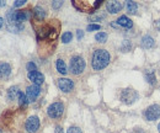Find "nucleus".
I'll return each instance as SVG.
<instances>
[{
  "label": "nucleus",
  "mask_w": 160,
  "mask_h": 133,
  "mask_svg": "<svg viewBox=\"0 0 160 133\" xmlns=\"http://www.w3.org/2000/svg\"><path fill=\"white\" fill-rule=\"evenodd\" d=\"M110 53L106 49H96L92 54L91 67L94 70H101L106 68L110 63Z\"/></svg>",
  "instance_id": "f257e3e1"
},
{
  "label": "nucleus",
  "mask_w": 160,
  "mask_h": 133,
  "mask_svg": "<svg viewBox=\"0 0 160 133\" xmlns=\"http://www.w3.org/2000/svg\"><path fill=\"white\" fill-rule=\"evenodd\" d=\"M85 65H86V63H85L84 58L80 57V56H75V57H73L70 59L69 70H70L72 74L79 75V74H81L85 70Z\"/></svg>",
  "instance_id": "f03ea898"
},
{
  "label": "nucleus",
  "mask_w": 160,
  "mask_h": 133,
  "mask_svg": "<svg viewBox=\"0 0 160 133\" xmlns=\"http://www.w3.org/2000/svg\"><path fill=\"white\" fill-rule=\"evenodd\" d=\"M120 99L122 102L127 104V105H131L133 104L134 101L138 100V93L131 88H127V89H123L120 94Z\"/></svg>",
  "instance_id": "7ed1b4c3"
},
{
  "label": "nucleus",
  "mask_w": 160,
  "mask_h": 133,
  "mask_svg": "<svg viewBox=\"0 0 160 133\" xmlns=\"http://www.w3.org/2000/svg\"><path fill=\"white\" fill-rule=\"evenodd\" d=\"M64 112V105L62 102H53L48 106L47 109V114L51 118H59Z\"/></svg>",
  "instance_id": "20e7f679"
},
{
  "label": "nucleus",
  "mask_w": 160,
  "mask_h": 133,
  "mask_svg": "<svg viewBox=\"0 0 160 133\" xmlns=\"http://www.w3.org/2000/svg\"><path fill=\"white\" fill-rule=\"evenodd\" d=\"M144 116H145V118H147L148 121H154V120L159 118L160 117V106L159 105H157V104L150 105V106L145 110Z\"/></svg>",
  "instance_id": "39448f33"
},
{
  "label": "nucleus",
  "mask_w": 160,
  "mask_h": 133,
  "mask_svg": "<svg viewBox=\"0 0 160 133\" xmlns=\"http://www.w3.org/2000/svg\"><path fill=\"white\" fill-rule=\"evenodd\" d=\"M25 127H26V131L28 133L37 132L38 128H40V118H38L37 116H31V117H28V120L26 121Z\"/></svg>",
  "instance_id": "423d86ee"
},
{
  "label": "nucleus",
  "mask_w": 160,
  "mask_h": 133,
  "mask_svg": "<svg viewBox=\"0 0 160 133\" xmlns=\"http://www.w3.org/2000/svg\"><path fill=\"white\" fill-rule=\"evenodd\" d=\"M58 86L62 91L69 93L74 89V83H73V80H70L68 78H60L58 79Z\"/></svg>",
  "instance_id": "0eeeda50"
},
{
  "label": "nucleus",
  "mask_w": 160,
  "mask_h": 133,
  "mask_svg": "<svg viewBox=\"0 0 160 133\" xmlns=\"http://www.w3.org/2000/svg\"><path fill=\"white\" fill-rule=\"evenodd\" d=\"M40 94H41V89L38 85H31L26 90V96H27V100L28 101H35L38 97Z\"/></svg>",
  "instance_id": "6e6552de"
},
{
  "label": "nucleus",
  "mask_w": 160,
  "mask_h": 133,
  "mask_svg": "<svg viewBox=\"0 0 160 133\" xmlns=\"http://www.w3.org/2000/svg\"><path fill=\"white\" fill-rule=\"evenodd\" d=\"M123 8V4L121 1H108L106 4V9L110 14H117L120 13Z\"/></svg>",
  "instance_id": "1a4fd4ad"
},
{
  "label": "nucleus",
  "mask_w": 160,
  "mask_h": 133,
  "mask_svg": "<svg viewBox=\"0 0 160 133\" xmlns=\"http://www.w3.org/2000/svg\"><path fill=\"white\" fill-rule=\"evenodd\" d=\"M28 79L33 83V85H38V86L44 81V76H43V74H42L41 72H38V70H35V72L28 73Z\"/></svg>",
  "instance_id": "9d476101"
},
{
  "label": "nucleus",
  "mask_w": 160,
  "mask_h": 133,
  "mask_svg": "<svg viewBox=\"0 0 160 133\" xmlns=\"http://www.w3.org/2000/svg\"><path fill=\"white\" fill-rule=\"evenodd\" d=\"M11 74V67L8 63H0V78L6 79Z\"/></svg>",
  "instance_id": "9b49d317"
},
{
  "label": "nucleus",
  "mask_w": 160,
  "mask_h": 133,
  "mask_svg": "<svg viewBox=\"0 0 160 133\" xmlns=\"http://www.w3.org/2000/svg\"><path fill=\"white\" fill-rule=\"evenodd\" d=\"M33 16H35V20H36V21L42 22L43 20L46 19V11H44V9L41 8V6H36V8L33 9Z\"/></svg>",
  "instance_id": "f8f14e48"
},
{
  "label": "nucleus",
  "mask_w": 160,
  "mask_h": 133,
  "mask_svg": "<svg viewBox=\"0 0 160 133\" xmlns=\"http://www.w3.org/2000/svg\"><path fill=\"white\" fill-rule=\"evenodd\" d=\"M117 23H118L120 26H122V27H126V28H132V27H133V22H132V20L129 19V18H127L126 15H123V16L118 18Z\"/></svg>",
  "instance_id": "ddd939ff"
},
{
  "label": "nucleus",
  "mask_w": 160,
  "mask_h": 133,
  "mask_svg": "<svg viewBox=\"0 0 160 133\" xmlns=\"http://www.w3.org/2000/svg\"><path fill=\"white\" fill-rule=\"evenodd\" d=\"M154 43H155L154 38L152 36H149V35H147V36H144L142 38V47L143 48H152L154 46Z\"/></svg>",
  "instance_id": "4468645a"
},
{
  "label": "nucleus",
  "mask_w": 160,
  "mask_h": 133,
  "mask_svg": "<svg viewBox=\"0 0 160 133\" xmlns=\"http://www.w3.org/2000/svg\"><path fill=\"white\" fill-rule=\"evenodd\" d=\"M20 93L21 91L19 90L18 86H12V88H10L9 91H8V97H9V100H18Z\"/></svg>",
  "instance_id": "2eb2a0df"
},
{
  "label": "nucleus",
  "mask_w": 160,
  "mask_h": 133,
  "mask_svg": "<svg viewBox=\"0 0 160 133\" xmlns=\"http://www.w3.org/2000/svg\"><path fill=\"white\" fill-rule=\"evenodd\" d=\"M56 68H57V70L59 72L60 74H67V65H65V63H64V60L63 59H57V62H56Z\"/></svg>",
  "instance_id": "dca6fc26"
},
{
  "label": "nucleus",
  "mask_w": 160,
  "mask_h": 133,
  "mask_svg": "<svg viewBox=\"0 0 160 133\" xmlns=\"http://www.w3.org/2000/svg\"><path fill=\"white\" fill-rule=\"evenodd\" d=\"M145 79H147V81L149 83V84H155V81H157V78H155V73H154V70H147L145 72Z\"/></svg>",
  "instance_id": "f3484780"
},
{
  "label": "nucleus",
  "mask_w": 160,
  "mask_h": 133,
  "mask_svg": "<svg viewBox=\"0 0 160 133\" xmlns=\"http://www.w3.org/2000/svg\"><path fill=\"white\" fill-rule=\"evenodd\" d=\"M126 8H127L128 13L136 14V11H137V9H138V5H137L134 1H127V3H126Z\"/></svg>",
  "instance_id": "a211bd4d"
},
{
  "label": "nucleus",
  "mask_w": 160,
  "mask_h": 133,
  "mask_svg": "<svg viewBox=\"0 0 160 133\" xmlns=\"http://www.w3.org/2000/svg\"><path fill=\"white\" fill-rule=\"evenodd\" d=\"M72 39H73V33H72V32L67 31V32H64V33H63V36H62V41H63V43H69Z\"/></svg>",
  "instance_id": "6ab92c4d"
},
{
  "label": "nucleus",
  "mask_w": 160,
  "mask_h": 133,
  "mask_svg": "<svg viewBox=\"0 0 160 133\" xmlns=\"http://www.w3.org/2000/svg\"><path fill=\"white\" fill-rule=\"evenodd\" d=\"M95 39H96L98 42H100V43H103V42H106V39H107V33H105V32H99V33H96Z\"/></svg>",
  "instance_id": "aec40b11"
},
{
  "label": "nucleus",
  "mask_w": 160,
  "mask_h": 133,
  "mask_svg": "<svg viewBox=\"0 0 160 133\" xmlns=\"http://www.w3.org/2000/svg\"><path fill=\"white\" fill-rule=\"evenodd\" d=\"M19 102H20L21 106H26L27 105V102H28V100H27V96L26 94H23V93H20V95H19Z\"/></svg>",
  "instance_id": "412c9836"
},
{
  "label": "nucleus",
  "mask_w": 160,
  "mask_h": 133,
  "mask_svg": "<svg viewBox=\"0 0 160 133\" xmlns=\"http://www.w3.org/2000/svg\"><path fill=\"white\" fill-rule=\"evenodd\" d=\"M129 49H131V42L126 39V41L123 42V44H122V51H123V52H128Z\"/></svg>",
  "instance_id": "4be33fe9"
},
{
  "label": "nucleus",
  "mask_w": 160,
  "mask_h": 133,
  "mask_svg": "<svg viewBox=\"0 0 160 133\" xmlns=\"http://www.w3.org/2000/svg\"><path fill=\"white\" fill-rule=\"evenodd\" d=\"M26 68H27V70H30V73H31V72H35V70H37V67H36V64H35L33 62H30V63H27Z\"/></svg>",
  "instance_id": "5701e85b"
},
{
  "label": "nucleus",
  "mask_w": 160,
  "mask_h": 133,
  "mask_svg": "<svg viewBox=\"0 0 160 133\" xmlns=\"http://www.w3.org/2000/svg\"><path fill=\"white\" fill-rule=\"evenodd\" d=\"M101 26L100 25H98V23H91V25H89L88 26V31H96V30H100Z\"/></svg>",
  "instance_id": "b1692460"
},
{
  "label": "nucleus",
  "mask_w": 160,
  "mask_h": 133,
  "mask_svg": "<svg viewBox=\"0 0 160 133\" xmlns=\"http://www.w3.org/2000/svg\"><path fill=\"white\" fill-rule=\"evenodd\" d=\"M67 133H82V132H81V130H80L79 127L72 126V127H69V128H68V131H67Z\"/></svg>",
  "instance_id": "393cba45"
},
{
  "label": "nucleus",
  "mask_w": 160,
  "mask_h": 133,
  "mask_svg": "<svg viewBox=\"0 0 160 133\" xmlns=\"http://www.w3.org/2000/svg\"><path fill=\"white\" fill-rule=\"evenodd\" d=\"M25 3H26L25 0H18V1H15V3H14V6H15V8H19V6L25 5Z\"/></svg>",
  "instance_id": "a878e982"
},
{
  "label": "nucleus",
  "mask_w": 160,
  "mask_h": 133,
  "mask_svg": "<svg viewBox=\"0 0 160 133\" xmlns=\"http://www.w3.org/2000/svg\"><path fill=\"white\" fill-rule=\"evenodd\" d=\"M63 5V1H53V4H52V6L54 8V9H58Z\"/></svg>",
  "instance_id": "bb28decb"
},
{
  "label": "nucleus",
  "mask_w": 160,
  "mask_h": 133,
  "mask_svg": "<svg viewBox=\"0 0 160 133\" xmlns=\"http://www.w3.org/2000/svg\"><path fill=\"white\" fill-rule=\"evenodd\" d=\"M103 19V15H100V16H91L90 18V21H95V20H101Z\"/></svg>",
  "instance_id": "cd10ccee"
},
{
  "label": "nucleus",
  "mask_w": 160,
  "mask_h": 133,
  "mask_svg": "<svg viewBox=\"0 0 160 133\" xmlns=\"http://www.w3.org/2000/svg\"><path fill=\"white\" fill-rule=\"evenodd\" d=\"M82 36H84L82 31H81V30H78V38H79V39H81V38H82Z\"/></svg>",
  "instance_id": "c85d7f7f"
},
{
  "label": "nucleus",
  "mask_w": 160,
  "mask_h": 133,
  "mask_svg": "<svg viewBox=\"0 0 160 133\" xmlns=\"http://www.w3.org/2000/svg\"><path fill=\"white\" fill-rule=\"evenodd\" d=\"M54 133H64V132H63L62 127H59V126H58V127H56V132H54Z\"/></svg>",
  "instance_id": "c756f323"
},
{
  "label": "nucleus",
  "mask_w": 160,
  "mask_h": 133,
  "mask_svg": "<svg viewBox=\"0 0 160 133\" xmlns=\"http://www.w3.org/2000/svg\"><path fill=\"white\" fill-rule=\"evenodd\" d=\"M155 28H157L158 31H160V20H158V21L155 22Z\"/></svg>",
  "instance_id": "7c9ffc66"
},
{
  "label": "nucleus",
  "mask_w": 160,
  "mask_h": 133,
  "mask_svg": "<svg viewBox=\"0 0 160 133\" xmlns=\"http://www.w3.org/2000/svg\"><path fill=\"white\" fill-rule=\"evenodd\" d=\"M2 25H4V20H2V18H0V28L2 27Z\"/></svg>",
  "instance_id": "2f4dec72"
},
{
  "label": "nucleus",
  "mask_w": 160,
  "mask_h": 133,
  "mask_svg": "<svg viewBox=\"0 0 160 133\" xmlns=\"http://www.w3.org/2000/svg\"><path fill=\"white\" fill-rule=\"evenodd\" d=\"M1 6H5V1H2V0H0V8Z\"/></svg>",
  "instance_id": "473e14b6"
},
{
  "label": "nucleus",
  "mask_w": 160,
  "mask_h": 133,
  "mask_svg": "<svg viewBox=\"0 0 160 133\" xmlns=\"http://www.w3.org/2000/svg\"><path fill=\"white\" fill-rule=\"evenodd\" d=\"M158 131H159V132H160V123H159V125H158Z\"/></svg>",
  "instance_id": "72a5a7b5"
}]
</instances>
